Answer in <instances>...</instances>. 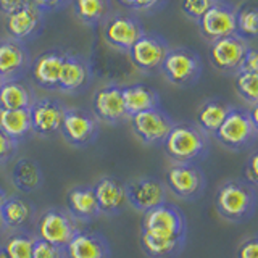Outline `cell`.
Here are the masks:
<instances>
[{
    "label": "cell",
    "mask_w": 258,
    "mask_h": 258,
    "mask_svg": "<svg viewBox=\"0 0 258 258\" xmlns=\"http://www.w3.org/2000/svg\"><path fill=\"white\" fill-rule=\"evenodd\" d=\"M216 212L226 221L245 223L252 218L258 207L255 187L245 179H228L216 190Z\"/></svg>",
    "instance_id": "6da1fadb"
},
{
    "label": "cell",
    "mask_w": 258,
    "mask_h": 258,
    "mask_svg": "<svg viewBox=\"0 0 258 258\" xmlns=\"http://www.w3.org/2000/svg\"><path fill=\"white\" fill-rule=\"evenodd\" d=\"M165 153L174 163H199L210 152L208 136L194 123H176L163 142Z\"/></svg>",
    "instance_id": "7a4b0ae2"
},
{
    "label": "cell",
    "mask_w": 258,
    "mask_h": 258,
    "mask_svg": "<svg viewBox=\"0 0 258 258\" xmlns=\"http://www.w3.org/2000/svg\"><path fill=\"white\" fill-rule=\"evenodd\" d=\"M141 232L160 239L187 240V220L179 207L165 202L150 212L144 213Z\"/></svg>",
    "instance_id": "3957f363"
},
{
    "label": "cell",
    "mask_w": 258,
    "mask_h": 258,
    "mask_svg": "<svg viewBox=\"0 0 258 258\" xmlns=\"http://www.w3.org/2000/svg\"><path fill=\"white\" fill-rule=\"evenodd\" d=\"M165 78L174 86L190 87L199 83L204 73V63L196 50L185 47L169 48L166 58L161 64Z\"/></svg>",
    "instance_id": "277c9868"
},
{
    "label": "cell",
    "mask_w": 258,
    "mask_h": 258,
    "mask_svg": "<svg viewBox=\"0 0 258 258\" xmlns=\"http://www.w3.org/2000/svg\"><path fill=\"white\" fill-rule=\"evenodd\" d=\"M79 231V223L64 208L45 210L36 224L37 239L45 240L48 244H53L61 248H67V245Z\"/></svg>",
    "instance_id": "5b68a950"
},
{
    "label": "cell",
    "mask_w": 258,
    "mask_h": 258,
    "mask_svg": "<svg viewBox=\"0 0 258 258\" xmlns=\"http://www.w3.org/2000/svg\"><path fill=\"white\" fill-rule=\"evenodd\" d=\"M166 189L184 202L199 200L207 187V177L197 163H174L166 171Z\"/></svg>",
    "instance_id": "8992f818"
},
{
    "label": "cell",
    "mask_w": 258,
    "mask_h": 258,
    "mask_svg": "<svg viewBox=\"0 0 258 258\" xmlns=\"http://www.w3.org/2000/svg\"><path fill=\"white\" fill-rule=\"evenodd\" d=\"M258 137L256 129L250 121L248 111L242 108H231L220 129L215 133V139L228 150L240 152L252 145Z\"/></svg>",
    "instance_id": "52a82bcc"
},
{
    "label": "cell",
    "mask_w": 258,
    "mask_h": 258,
    "mask_svg": "<svg viewBox=\"0 0 258 258\" xmlns=\"http://www.w3.org/2000/svg\"><path fill=\"white\" fill-rule=\"evenodd\" d=\"M63 139L73 147L84 149L92 145L100 133L99 119L94 113L84 108H68L64 111L63 123L60 127Z\"/></svg>",
    "instance_id": "ba28073f"
},
{
    "label": "cell",
    "mask_w": 258,
    "mask_h": 258,
    "mask_svg": "<svg viewBox=\"0 0 258 258\" xmlns=\"http://www.w3.org/2000/svg\"><path fill=\"white\" fill-rule=\"evenodd\" d=\"M129 121H131L134 134L145 145H155V147L163 145L169 131L176 124L174 119L161 107L137 113V115L129 118Z\"/></svg>",
    "instance_id": "9c48e42d"
},
{
    "label": "cell",
    "mask_w": 258,
    "mask_h": 258,
    "mask_svg": "<svg viewBox=\"0 0 258 258\" xmlns=\"http://www.w3.org/2000/svg\"><path fill=\"white\" fill-rule=\"evenodd\" d=\"M126 202L137 212L147 213L155 207L165 204L168 189L163 181L153 176L137 177L124 184Z\"/></svg>",
    "instance_id": "30bf717a"
},
{
    "label": "cell",
    "mask_w": 258,
    "mask_h": 258,
    "mask_svg": "<svg viewBox=\"0 0 258 258\" xmlns=\"http://www.w3.org/2000/svg\"><path fill=\"white\" fill-rule=\"evenodd\" d=\"M44 20L45 12L40 10L34 2H29L28 5L7 15L5 29L8 37L26 44L40 34L44 28Z\"/></svg>",
    "instance_id": "8fae6325"
},
{
    "label": "cell",
    "mask_w": 258,
    "mask_h": 258,
    "mask_svg": "<svg viewBox=\"0 0 258 258\" xmlns=\"http://www.w3.org/2000/svg\"><path fill=\"white\" fill-rule=\"evenodd\" d=\"M145 34L141 21L133 15H111L105 23L103 37L107 44L119 52H129L131 47Z\"/></svg>",
    "instance_id": "7c38bea8"
},
{
    "label": "cell",
    "mask_w": 258,
    "mask_h": 258,
    "mask_svg": "<svg viewBox=\"0 0 258 258\" xmlns=\"http://www.w3.org/2000/svg\"><path fill=\"white\" fill-rule=\"evenodd\" d=\"M169 52V45L166 40L158 34H145L137 40L127 52L129 60L133 64L144 73H153L161 70L166 55Z\"/></svg>",
    "instance_id": "4fadbf2b"
},
{
    "label": "cell",
    "mask_w": 258,
    "mask_h": 258,
    "mask_svg": "<svg viewBox=\"0 0 258 258\" xmlns=\"http://www.w3.org/2000/svg\"><path fill=\"white\" fill-rule=\"evenodd\" d=\"M67 107L53 97H40L31 105L32 131L40 137H50L60 131Z\"/></svg>",
    "instance_id": "5bb4252c"
},
{
    "label": "cell",
    "mask_w": 258,
    "mask_h": 258,
    "mask_svg": "<svg viewBox=\"0 0 258 258\" xmlns=\"http://www.w3.org/2000/svg\"><path fill=\"white\" fill-rule=\"evenodd\" d=\"M92 110L97 119L103 123L116 126L129 119L124 99H123V87L118 84H108L99 89L94 94L92 99Z\"/></svg>",
    "instance_id": "9a60e30c"
},
{
    "label": "cell",
    "mask_w": 258,
    "mask_h": 258,
    "mask_svg": "<svg viewBox=\"0 0 258 258\" xmlns=\"http://www.w3.org/2000/svg\"><path fill=\"white\" fill-rule=\"evenodd\" d=\"M31 63L26 44L12 37L0 40V78L4 81L23 79L31 70Z\"/></svg>",
    "instance_id": "2e32d148"
},
{
    "label": "cell",
    "mask_w": 258,
    "mask_h": 258,
    "mask_svg": "<svg viewBox=\"0 0 258 258\" xmlns=\"http://www.w3.org/2000/svg\"><path fill=\"white\" fill-rule=\"evenodd\" d=\"M247 50V40L239 37L237 34H232L212 42L210 61L220 71H239Z\"/></svg>",
    "instance_id": "e0dca14e"
},
{
    "label": "cell",
    "mask_w": 258,
    "mask_h": 258,
    "mask_svg": "<svg viewBox=\"0 0 258 258\" xmlns=\"http://www.w3.org/2000/svg\"><path fill=\"white\" fill-rule=\"evenodd\" d=\"M202 36L210 42L236 34V12L223 2L215 5L199 20Z\"/></svg>",
    "instance_id": "ac0fdd59"
},
{
    "label": "cell",
    "mask_w": 258,
    "mask_h": 258,
    "mask_svg": "<svg viewBox=\"0 0 258 258\" xmlns=\"http://www.w3.org/2000/svg\"><path fill=\"white\" fill-rule=\"evenodd\" d=\"M64 50H47L40 53L34 63H31V75L34 84L45 91H56L60 83V71L64 61Z\"/></svg>",
    "instance_id": "d6986e66"
},
{
    "label": "cell",
    "mask_w": 258,
    "mask_h": 258,
    "mask_svg": "<svg viewBox=\"0 0 258 258\" xmlns=\"http://www.w3.org/2000/svg\"><path fill=\"white\" fill-rule=\"evenodd\" d=\"M91 83V67L89 61L78 53L67 52L60 71L58 89L64 94H79Z\"/></svg>",
    "instance_id": "ffe728a7"
},
{
    "label": "cell",
    "mask_w": 258,
    "mask_h": 258,
    "mask_svg": "<svg viewBox=\"0 0 258 258\" xmlns=\"http://www.w3.org/2000/svg\"><path fill=\"white\" fill-rule=\"evenodd\" d=\"M94 194L100 213L105 216H116L123 212L126 202L124 184L113 176H103L94 185Z\"/></svg>",
    "instance_id": "44dd1931"
},
{
    "label": "cell",
    "mask_w": 258,
    "mask_h": 258,
    "mask_svg": "<svg viewBox=\"0 0 258 258\" xmlns=\"http://www.w3.org/2000/svg\"><path fill=\"white\" fill-rule=\"evenodd\" d=\"M68 258H111V247L102 232L81 229L67 245Z\"/></svg>",
    "instance_id": "7402d4cb"
},
{
    "label": "cell",
    "mask_w": 258,
    "mask_h": 258,
    "mask_svg": "<svg viewBox=\"0 0 258 258\" xmlns=\"http://www.w3.org/2000/svg\"><path fill=\"white\" fill-rule=\"evenodd\" d=\"M67 210L75 216L76 221L83 223H91L102 215L92 185L73 187L67 194Z\"/></svg>",
    "instance_id": "603a6c76"
},
{
    "label": "cell",
    "mask_w": 258,
    "mask_h": 258,
    "mask_svg": "<svg viewBox=\"0 0 258 258\" xmlns=\"http://www.w3.org/2000/svg\"><path fill=\"white\" fill-rule=\"evenodd\" d=\"M32 215H34V207L20 196H7L0 207V216H2L5 228L12 231H26Z\"/></svg>",
    "instance_id": "cb8c5ba5"
},
{
    "label": "cell",
    "mask_w": 258,
    "mask_h": 258,
    "mask_svg": "<svg viewBox=\"0 0 258 258\" xmlns=\"http://www.w3.org/2000/svg\"><path fill=\"white\" fill-rule=\"evenodd\" d=\"M123 99L127 116L160 107V95L153 87L147 84H131L123 87Z\"/></svg>",
    "instance_id": "d4e9b609"
},
{
    "label": "cell",
    "mask_w": 258,
    "mask_h": 258,
    "mask_svg": "<svg viewBox=\"0 0 258 258\" xmlns=\"http://www.w3.org/2000/svg\"><path fill=\"white\" fill-rule=\"evenodd\" d=\"M36 97L23 79L4 81L0 86V110H29Z\"/></svg>",
    "instance_id": "484cf974"
},
{
    "label": "cell",
    "mask_w": 258,
    "mask_h": 258,
    "mask_svg": "<svg viewBox=\"0 0 258 258\" xmlns=\"http://www.w3.org/2000/svg\"><path fill=\"white\" fill-rule=\"evenodd\" d=\"M12 181L20 192L31 194L40 189L44 182V174L37 161L31 158H18L12 169Z\"/></svg>",
    "instance_id": "4316f807"
},
{
    "label": "cell",
    "mask_w": 258,
    "mask_h": 258,
    "mask_svg": "<svg viewBox=\"0 0 258 258\" xmlns=\"http://www.w3.org/2000/svg\"><path fill=\"white\" fill-rule=\"evenodd\" d=\"M0 129L16 144L29 139L34 134L29 110H0Z\"/></svg>",
    "instance_id": "83f0119b"
},
{
    "label": "cell",
    "mask_w": 258,
    "mask_h": 258,
    "mask_svg": "<svg viewBox=\"0 0 258 258\" xmlns=\"http://www.w3.org/2000/svg\"><path fill=\"white\" fill-rule=\"evenodd\" d=\"M231 108H232L231 105L223 100L218 99L207 100L205 103H202V107L199 108L196 115L197 127L200 131H204L207 136H215V133L220 129Z\"/></svg>",
    "instance_id": "f1b7e54d"
},
{
    "label": "cell",
    "mask_w": 258,
    "mask_h": 258,
    "mask_svg": "<svg viewBox=\"0 0 258 258\" xmlns=\"http://www.w3.org/2000/svg\"><path fill=\"white\" fill-rule=\"evenodd\" d=\"M73 10L79 21L89 26H99L113 15V4L111 0H73Z\"/></svg>",
    "instance_id": "f546056e"
},
{
    "label": "cell",
    "mask_w": 258,
    "mask_h": 258,
    "mask_svg": "<svg viewBox=\"0 0 258 258\" xmlns=\"http://www.w3.org/2000/svg\"><path fill=\"white\" fill-rule=\"evenodd\" d=\"M139 242L142 252L149 258H176L185 247V240L182 239H160L144 232H141Z\"/></svg>",
    "instance_id": "4dcf8cb0"
},
{
    "label": "cell",
    "mask_w": 258,
    "mask_h": 258,
    "mask_svg": "<svg viewBox=\"0 0 258 258\" xmlns=\"http://www.w3.org/2000/svg\"><path fill=\"white\" fill-rule=\"evenodd\" d=\"M236 34L242 39L258 36V5L244 4L236 12Z\"/></svg>",
    "instance_id": "1f68e13d"
},
{
    "label": "cell",
    "mask_w": 258,
    "mask_h": 258,
    "mask_svg": "<svg viewBox=\"0 0 258 258\" xmlns=\"http://www.w3.org/2000/svg\"><path fill=\"white\" fill-rule=\"evenodd\" d=\"M36 236L28 231H16L4 245L10 258H32Z\"/></svg>",
    "instance_id": "d6a6232c"
},
{
    "label": "cell",
    "mask_w": 258,
    "mask_h": 258,
    "mask_svg": "<svg viewBox=\"0 0 258 258\" xmlns=\"http://www.w3.org/2000/svg\"><path fill=\"white\" fill-rule=\"evenodd\" d=\"M236 91L247 103H258V73L255 71H237L234 78Z\"/></svg>",
    "instance_id": "836d02e7"
},
{
    "label": "cell",
    "mask_w": 258,
    "mask_h": 258,
    "mask_svg": "<svg viewBox=\"0 0 258 258\" xmlns=\"http://www.w3.org/2000/svg\"><path fill=\"white\" fill-rule=\"evenodd\" d=\"M215 2L216 0H181V10L190 20L199 21L215 5Z\"/></svg>",
    "instance_id": "e575fe53"
},
{
    "label": "cell",
    "mask_w": 258,
    "mask_h": 258,
    "mask_svg": "<svg viewBox=\"0 0 258 258\" xmlns=\"http://www.w3.org/2000/svg\"><path fill=\"white\" fill-rule=\"evenodd\" d=\"M32 258H68V256H67V250L64 248L56 247L53 244H48V242L36 237L34 250H32Z\"/></svg>",
    "instance_id": "d590c367"
},
{
    "label": "cell",
    "mask_w": 258,
    "mask_h": 258,
    "mask_svg": "<svg viewBox=\"0 0 258 258\" xmlns=\"http://www.w3.org/2000/svg\"><path fill=\"white\" fill-rule=\"evenodd\" d=\"M18 145L20 144H16L0 129V165H5L15 158L16 152H18Z\"/></svg>",
    "instance_id": "8d00e7d4"
},
{
    "label": "cell",
    "mask_w": 258,
    "mask_h": 258,
    "mask_svg": "<svg viewBox=\"0 0 258 258\" xmlns=\"http://www.w3.org/2000/svg\"><path fill=\"white\" fill-rule=\"evenodd\" d=\"M244 174L247 182L252 184L253 187H258V150L248 155L244 165Z\"/></svg>",
    "instance_id": "74e56055"
},
{
    "label": "cell",
    "mask_w": 258,
    "mask_h": 258,
    "mask_svg": "<svg viewBox=\"0 0 258 258\" xmlns=\"http://www.w3.org/2000/svg\"><path fill=\"white\" fill-rule=\"evenodd\" d=\"M236 258H258V236L242 240L237 247Z\"/></svg>",
    "instance_id": "f35d334b"
},
{
    "label": "cell",
    "mask_w": 258,
    "mask_h": 258,
    "mask_svg": "<svg viewBox=\"0 0 258 258\" xmlns=\"http://www.w3.org/2000/svg\"><path fill=\"white\" fill-rule=\"evenodd\" d=\"M239 71H255L258 73V48H250L244 56V61H242Z\"/></svg>",
    "instance_id": "ab89813d"
},
{
    "label": "cell",
    "mask_w": 258,
    "mask_h": 258,
    "mask_svg": "<svg viewBox=\"0 0 258 258\" xmlns=\"http://www.w3.org/2000/svg\"><path fill=\"white\" fill-rule=\"evenodd\" d=\"M40 10L47 12H52V10H60V8L67 7L68 4H71L73 0H32Z\"/></svg>",
    "instance_id": "60d3db41"
},
{
    "label": "cell",
    "mask_w": 258,
    "mask_h": 258,
    "mask_svg": "<svg viewBox=\"0 0 258 258\" xmlns=\"http://www.w3.org/2000/svg\"><path fill=\"white\" fill-rule=\"evenodd\" d=\"M29 2H32V0H0V12L8 15L24 5H28Z\"/></svg>",
    "instance_id": "b9f144b4"
},
{
    "label": "cell",
    "mask_w": 258,
    "mask_h": 258,
    "mask_svg": "<svg viewBox=\"0 0 258 258\" xmlns=\"http://www.w3.org/2000/svg\"><path fill=\"white\" fill-rule=\"evenodd\" d=\"M161 0H134L133 10H152Z\"/></svg>",
    "instance_id": "7bdbcfd3"
},
{
    "label": "cell",
    "mask_w": 258,
    "mask_h": 258,
    "mask_svg": "<svg viewBox=\"0 0 258 258\" xmlns=\"http://www.w3.org/2000/svg\"><path fill=\"white\" fill-rule=\"evenodd\" d=\"M248 116H250V121H252L253 127L256 129V133H258V103L252 105V108L248 110Z\"/></svg>",
    "instance_id": "ee69618b"
},
{
    "label": "cell",
    "mask_w": 258,
    "mask_h": 258,
    "mask_svg": "<svg viewBox=\"0 0 258 258\" xmlns=\"http://www.w3.org/2000/svg\"><path fill=\"white\" fill-rule=\"evenodd\" d=\"M118 2L121 5H124L126 8H133V5H134V0H118Z\"/></svg>",
    "instance_id": "f6af8a7d"
},
{
    "label": "cell",
    "mask_w": 258,
    "mask_h": 258,
    "mask_svg": "<svg viewBox=\"0 0 258 258\" xmlns=\"http://www.w3.org/2000/svg\"><path fill=\"white\" fill-rule=\"evenodd\" d=\"M5 199H7V192H5L2 187H0V207H2V204L5 202Z\"/></svg>",
    "instance_id": "bcb514c9"
},
{
    "label": "cell",
    "mask_w": 258,
    "mask_h": 258,
    "mask_svg": "<svg viewBox=\"0 0 258 258\" xmlns=\"http://www.w3.org/2000/svg\"><path fill=\"white\" fill-rule=\"evenodd\" d=\"M0 258H10V256H8V253H7L5 247H0Z\"/></svg>",
    "instance_id": "7dc6e473"
},
{
    "label": "cell",
    "mask_w": 258,
    "mask_h": 258,
    "mask_svg": "<svg viewBox=\"0 0 258 258\" xmlns=\"http://www.w3.org/2000/svg\"><path fill=\"white\" fill-rule=\"evenodd\" d=\"M5 229H7V228H5V224H4V220H2V216H0V234H2Z\"/></svg>",
    "instance_id": "c3c4849f"
},
{
    "label": "cell",
    "mask_w": 258,
    "mask_h": 258,
    "mask_svg": "<svg viewBox=\"0 0 258 258\" xmlns=\"http://www.w3.org/2000/svg\"><path fill=\"white\" fill-rule=\"evenodd\" d=\"M2 84H4V79H2V78H0V86H2Z\"/></svg>",
    "instance_id": "681fc988"
}]
</instances>
